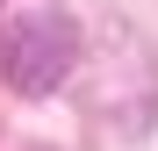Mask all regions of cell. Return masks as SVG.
Returning <instances> with one entry per match:
<instances>
[{
    "mask_svg": "<svg viewBox=\"0 0 158 151\" xmlns=\"http://www.w3.org/2000/svg\"><path fill=\"white\" fill-rule=\"evenodd\" d=\"M72 58H79V43H72V29L58 15H43V22H29V29H15V43H7V79L22 86V94H50L72 72Z\"/></svg>",
    "mask_w": 158,
    "mask_h": 151,
    "instance_id": "6da1fadb",
    "label": "cell"
}]
</instances>
